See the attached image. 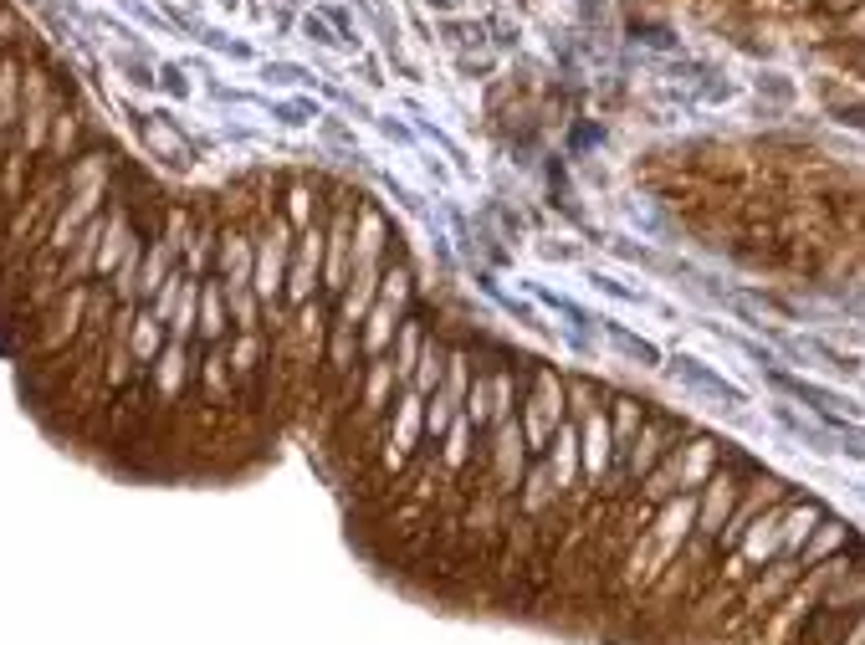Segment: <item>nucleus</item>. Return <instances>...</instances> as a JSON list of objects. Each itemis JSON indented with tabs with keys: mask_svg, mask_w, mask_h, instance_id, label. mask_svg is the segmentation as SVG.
Segmentation results:
<instances>
[{
	"mask_svg": "<svg viewBox=\"0 0 865 645\" xmlns=\"http://www.w3.org/2000/svg\"><path fill=\"white\" fill-rule=\"evenodd\" d=\"M773 384H779L783 394H794V400H804L810 410H820L824 421H861V405L855 400H845V394L824 390V384H814V379H799V374H783V369H763Z\"/></svg>",
	"mask_w": 865,
	"mask_h": 645,
	"instance_id": "f257e3e1",
	"label": "nucleus"
},
{
	"mask_svg": "<svg viewBox=\"0 0 865 645\" xmlns=\"http://www.w3.org/2000/svg\"><path fill=\"white\" fill-rule=\"evenodd\" d=\"M671 374H676V379H686V384H692V390L713 394L717 405H727V410L748 405V400H742V390H732V384H727L722 374H713V369L702 364V359H692V353H676V359H671Z\"/></svg>",
	"mask_w": 865,
	"mask_h": 645,
	"instance_id": "f03ea898",
	"label": "nucleus"
},
{
	"mask_svg": "<svg viewBox=\"0 0 865 645\" xmlns=\"http://www.w3.org/2000/svg\"><path fill=\"white\" fill-rule=\"evenodd\" d=\"M584 466L600 477L604 466H610V421H604V410H589V425H584Z\"/></svg>",
	"mask_w": 865,
	"mask_h": 645,
	"instance_id": "7ed1b4c3",
	"label": "nucleus"
},
{
	"mask_svg": "<svg viewBox=\"0 0 865 645\" xmlns=\"http://www.w3.org/2000/svg\"><path fill=\"white\" fill-rule=\"evenodd\" d=\"M820 98L830 103V113H835L840 124L851 128H865V98H855L851 87H835V83H820Z\"/></svg>",
	"mask_w": 865,
	"mask_h": 645,
	"instance_id": "20e7f679",
	"label": "nucleus"
},
{
	"mask_svg": "<svg viewBox=\"0 0 865 645\" xmlns=\"http://www.w3.org/2000/svg\"><path fill=\"white\" fill-rule=\"evenodd\" d=\"M604 334H610V343H614V349H625L630 359H635V364H645V369H656V364H661V349H656V343H645V338L625 334L620 322H604Z\"/></svg>",
	"mask_w": 865,
	"mask_h": 645,
	"instance_id": "39448f33",
	"label": "nucleus"
},
{
	"mask_svg": "<svg viewBox=\"0 0 865 645\" xmlns=\"http://www.w3.org/2000/svg\"><path fill=\"white\" fill-rule=\"evenodd\" d=\"M431 6H441V11H451V6H461V0H431Z\"/></svg>",
	"mask_w": 865,
	"mask_h": 645,
	"instance_id": "423d86ee",
	"label": "nucleus"
}]
</instances>
